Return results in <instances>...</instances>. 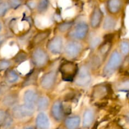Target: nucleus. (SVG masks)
Here are the masks:
<instances>
[{"mask_svg":"<svg viewBox=\"0 0 129 129\" xmlns=\"http://www.w3.org/2000/svg\"><path fill=\"white\" fill-rule=\"evenodd\" d=\"M124 6L123 0H106L104 3L106 14L118 17Z\"/></svg>","mask_w":129,"mask_h":129,"instance_id":"22","label":"nucleus"},{"mask_svg":"<svg viewBox=\"0 0 129 129\" xmlns=\"http://www.w3.org/2000/svg\"><path fill=\"white\" fill-rule=\"evenodd\" d=\"M5 24L3 19H0V34L5 33Z\"/></svg>","mask_w":129,"mask_h":129,"instance_id":"40","label":"nucleus"},{"mask_svg":"<svg viewBox=\"0 0 129 129\" xmlns=\"http://www.w3.org/2000/svg\"><path fill=\"white\" fill-rule=\"evenodd\" d=\"M51 124V118L47 112H37L35 113L34 125L37 129H49Z\"/></svg>","mask_w":129,"mask_h":129,"instance_id":"26","label":"nucleus"},{"mask_svg":"<svg viewBox=\"0 0 129 129\" xmlns=\"http://www.w3.org/2000/svg\"><path fill=\"white\" fill-rule=\"evenodd\" d=\"M50 6V0H37L35 1L34 12L36 15L42 16L49 11Z\"/></svg>","mask_w":129,"mask_h":129,"instance_id":"30","label":"nucleus"},{"mask_svg":"<svg viewBox=\"0 0 129 129\" xmlns=\"http://www.w3.org/2000/svg\"><path fill=\"white\" fill-rule=\"evenodd\" d=\"M53 34V26H48L41 29H35L26 47L29 51L32 48L41 45H45L49 38Z\"/></svg>","mask_w":129,"mask_h":129,"instance_id":"12","label":"nucleus"},{"mask_svg":"<svg viewBox=\"0 0 129 129\" xmlns=\"http://www.w3.org/2000/svg\"><path fill=\"white\" fill-rule=\"evenodd\" d=\"M42 92L37 86H32L20 91V102L35 105L37 100Z\"/></svg>","mask_w":129,"mask_h":129,"instance_id":"19","label":"nucleus"},{"mask_svg":"<svg viewBox=\"0 0 129 129\" xmlns=\"http://www.w3.org/2000/svg\"><path fill=\"white\" fill-rule=\"evenodd\" d=\"M113 33L104 34V39L96 51L102 57L104 61L106 60L108 55L113 49Z\"/></svg>","mask_w":129,"mask_h":129,"instance_id":"18","label":"nucleus"},{"mask_svg":"<svg viewBox=\"0 0 129 129\" xmlns=\"http://www.w3.org/2000/svg\"><path fill=\"white\" fill-rule=\"evenodd\" d=\"M15 67L12 59L8 57H0V74H3L6 71Z\"/></svg>","mask_w":129,"mask_h":129,"instance_id":"33","label":"nucleus"},{"mask_svg":"<svg viewBox=\"0 0 129 129\" xmlns=\"http://www.w3.org/2000/svg\"><path fill=\"white\" fill-rule=\"evenodd\" d=\"M94 76L91 68L83 60L79 64L78 73L72 84L78 89H89L93 83Z\"/></svg>","mask_w":129,"mask_h":129,"instance_id":"5","label":"nucleus"},{"mask_svg":"<svg viewBox=\"0 0 129 129\" xmlns=\"http://www.w3.org/2000/svg\"><path fill=\"white\" fill-rule=\"evenodd\" d=\"M65 102L61 96L53 98L48 110L49 117L56 123H61L68 115L66 113Z\"/></svg>","mask_w":129,"mask_h":129,"instance_id":"13","label":"nucleus"},{"mask_svg":"<svg viewBox=\"0 0 129 129\" xmlns=\"http://www.w3.org/2000/svg\"><path fill=\"white\" fill-rule=\"evenodd\" d=\"M22 129H37L34 124H27L24 126Z\"/></svg>","mask_w":129,"mask_h":129,"instance_id":"41","label":"nucleus"},{"mask_svg":"<svg viewBox=\"0 0 129 129\" xmlns=\"http://www.w3.org/2000/svg\"><path fill=\"white\" fill-rule=\"evenodd\" d=\"M8 89H10V88L6 87V86L4 84V83H3V81H0V97H1Z\"/></svg>","mask_w":129,"mask_h":129,"instance_id":"39","label":"nucleus"},{"mask_svg":"<svg viewBox=\"0 0 129 129\" xmlns=\"http://www.w3.org/2000/svg\"><path fill=\"white\" fill-rule=\"evenodd\" d=\"M29 63L31 68L41 73L46 70L53 63L51 56L45 47V45L37 46L29 50Z\"/></svg>","mask_w":129,"mask_h":129,"instance_id":"1","label":"nucleus"},{"mask_svg":"<svg viewBox=\"0 0 129 129\" xmlns=\"http://www.w3.org/2000/svg\"><path fill=\"white\" fill-rule=\"evenodd\" d=\"M104 39V34L100 30H91L88 38L86 40V43L88 46L89 52L94 51L99 45L101 44Z\"/></svg>","mask_w":129,"mask_h":129,"instance_id":"23","label":"nucleus"},{"mask_svg":"<svg viewBox=\"0 0 129 129\" xmlns=\"http://www.w3.org/2000/svg\"><path fill=\"white\" fill-rule=\"evenodd\" d=\"M58 129H65V128H58Z\"/></svg>","mask_w":129,"mask_h":129,"instance_id":"45","label":"nucleus"},{"mask_svg":"<svg viewBox=\"0 0 129 129\" xmlns=\"http://www.w3.org/2000/svg\"><path fill=\"white\" fill-rule=\"evenodd\" d=\"M104 13L98 4L94 5L87 18L90 28L92 30H100L102 21L104 17Z\"/></svg>","mask_w":129,"mask_h":129,"instance_id":"16","label":"nucleus"},{"mask_svg":"<svg viewBox=\"0 0 129 129\" xmlns=\"http://www.w3.org/2000/svg\"><path fill=\"white\" fill-rule=\"evenodd\" d=\"M124 117H125V122H126V123L129 125V112H126Z\"/></svg>","mask_w":129,"mask_h":129,"instance_id":"42","label":"nucleus"},{"mask_svg":"<svg viewBox=\"0 0 129 129\" xmlns=\"http://www.w3.org/2000/svg\"></svg>","mask_w":129,"mask_h":129,"instance_id":"47","label":"nucleus"},{"mask_svg":"<svg viewBox=\"0 0 129 129\" xmlns=\"http://www.w3.org/2000/svg\"><path fill=\"white\" fill-rule=\"evenodd\" d=\"M15 67L18 68L26 62L29 61V53L27 49L24 48H19L18 50L11 57Z\"/></svg>","mask_w":129,"mask_h":129,"instance_id":"28","label":"nucleus"},{"mask_svg":"<svg viewBox=\"0 0 129 129\" xmlns=\"http://www.w3.org/2000/svg\"><path fill=\"white\" fill-rule=\"evenodd\" d=\"M125 58L120 54L117 48H114L104 62L99 76L104 79L112 78L122 67Z\"/></svg>","mask_w":129,"mask_h":129,"instance_id":"2","label":"nucleus"},{"mask_svg":"<svg viewBox=\"0 0 129 129\" xmlns=\"http://www.w3.org/2000/svg\"><path fill=\"white\" fill-rule=\"evenodd\" d=\"M51 94L41 93L35 103V109L37 112H48L49 109L52 101Z\"/></svg>","mask_w":129,"mask_h":129,"instance_id":"27","label":"nucleus"},{"mask_svg":"<svg viewBox=\"0 0 129 129\" xmlns=\"http://www.w3.org/2000/svg\"><path fill=\"white\" fill-rule=\"evenodd\" d=\"M76 21V17L64 19L56 23L53 26V33L61 34L65 36L72 28Z\"/></svg>","mask_w":129,"mask_h":129,"instance_id":"24","label":"nucleus"},{"mask_svg":"<svg viewBox=\"0 0 129 129\" xmlns=\"http://www.w3.org/2000/svg\"><path fill=\"white\" fill-rule=\"evenodd\" d=\"M2 1H3V0H0V2H1Z\"/></svg>","mask_w":129,"mask_h":129,"instance_id":"46","label":"nucleus"},{"mask_svg":"<svg viewBox=\"0 0 129 129\" xmlns=\"http://www.w3.org/2000/svg\"><path fill=\"white\" fill-rule=\"evenodd\" d=\"M15 120L13 118L12 116L11 115L9 111V113L7 117L5 119V122H4L3 124L2 127L1 128L2 129H11L13 127L14 123H15Z\"/></svg>","mask_w":129,"mask_h":129,"instance_id":"35","label":"nucleus"},{"mask_svg":"<svg viewBox=\"0 0 129 129\" xmlns=\"http://www.w3.org/2000/svg\"><path fill=\"white\" fill-rule=\"evenodd\" d=\"M11 10V6L9 1L3 0L0 2V19H4L6 18Z\"/></svg>","mask_w":129,"mask_h":129,"instance_id":"34","label":"nucleus"},{"mask_svg":"<svg viewBox=\"0 0 129 129\" xmlns=\"http://www.w3.org/2000/svg\"><path fill=\"white\" fill-rule=\"evenodd\" d=\"M61 59L57 66L59 78L64 83L72 84L78 73L79 64L78 62Z\"/></svg>","mask_w":129,"mask_h":129,"instance_id":"8","label":"nucleus"},{"mask_svg":"<svg viewBox=\"0 0 129 129\" xmlns=\"http://www.w3.org/2000/svg\"><path fill=\"white\" fill-rule=\"evenodd\" d=\"M23 76L24 74L18 70L17 68L13 67L3 74L2 81L8 88H18V86L22 80Z\"/></svg>","mask_w":129,"mask_h":129,"instance_id":"15","label":"nucleus"},{"mask_svg":"<svg viewBox=\"0 0 129 129\" xmlns=\"http://www.w3.org/2000/svg\"><path fill=\"white\" fill-rule=\"evenodd\" d=\"M33 21L30 16L14 17L8 23L9 30L13 35V37H18L32 31Z\"/></svg>","mask_w":129,"mask_h":129,"instance_id":"7","label":"nucleus"},{"mask_svg":"<svg viewBox=\"0 0 129 129\" xmlns=\"http://www.w3.org/2000/svg\"><path fill=\"white\" fill-rule=\"evenodd\" d=\"M34 1V0H24V1H25V3L30 2V1Z\"/></svg>","mask_w":129,"mask_h":129,"instance_id":"44","label":"nucleus"},{"mask_svg":"<svg viewBox=\"0 0 129 129\" xmlns=\"http://www.w3.org/2000/svg\"><path fill=\"white\" fill-rule=\"evenodd\" d=\"M8 1L11 6V10H15V11L19 10L25 3L24 0H8Z\"/></svg>","mask_w":129,"mask_h":129,"instance_id":"36","label":"nucleus"},{"mask_svg":"<svg viewBox=\"0 0 129 129\" xmlns=\"http://www.w3.org/2000/svg\"><path fill=\"white\" fill-rule=\"evenodd\" d=\"M9 113V110L0 107V129L2 127L5 119Z\"/></svg>","mask_w":129,"mask_h":129,"instance_id":"37","label":"nucleus"},{"mask_svg":"<svg viewBox=\"0 0 129 129\" xmlns=\"http://www.w3.org/2000/svg\"><path fill=\"white\" fill-rule=\"evenodd\" d=\"M125 74H126V76L129 77V68L126 69V70L125 71Z\"/></svg>","mask_w":129,"mask_h":129,"instance_id":"43","label":"nucleus"},{"mask_svg":"<svg viewBox=\"0 0 129 129\" xmlns=\"http://www.w3.org/2000/svg\"><path fill=\"white\" fill-rule=\"evenodd\" d=\"M41 72L33 68H30L26 74H24L23 79L18 86V89L20 91L25 88L32 86H37Z\"/></svg>","mask_w":129,"mask_h":129,"instance_id":"17","label":"nucleus"},{"mask_svg":"<svg viewBox=\"0 0 129 129\" xmlns=\"http://www.w3.org/2000/svg\"><path fill=\"white\" fill-rule=\"evenodd\" d=\"M65 37L61 34L53 33L45 44V47L51 57H61L65 43Z\"/></svg>","mask_w":129,"mask_h":129,"instance_id":"11","label":"nucleus"},{"mask_svg":"<svg viewBox=\"0 0 129 129\" xmlns=\"http://www.w3.org/2000/svg\"><path fill=\"white\" fill-rule=\"evenodd\" d=\"M89 50L86 42L66 39L64 49L61 57L78 62L84 57Z\"/></svg>","mask_w":129,"mask_h":129,"instance_id":"3","label":"nucleus"},{"mask_svg":"<svg viewBox=\"0 0 129 129\" xmlns=\"http://www.w3.org/2000/svg\"><path fill=\"white\" fill-rule=\"evenodd\" d=\"M15 121H25L34 117L36 113L35 105L19 102L9 110Z\"/></svg>","mask_w":129,"mask_h":129,"instance_id":"10","label":"nucleus"},{"mask_svg":"<svg viewBox=\"0 0 129 129\" xmlns=\"http://www.w3.org/2000/svg\"><path fill=\"white\" fill-rule=\"evenodd\" d=\"M62 123L65 129H78L81 126V116L78 114L68 115Z\"/></svg>","mask_w":129,"mask_h":129,"instance_id":"29","label":"nucleus"},{"mask_svg":"<svg viewBox=\"0 0 129 129\" xmlns=\"http://www.w3.org/2000/svg\"><path fill=\"white\" fill-rule=\"evenodd\" d=\"M118 21V17L106 13L101 27V32L104 34L113 33L117 26Z\"/></svg>","mask_w":129,"mask_h":129,"instance_id":"25","label":"nucleus"},{"mask_svg":"<svg viewBox=\"0 0 129 129\" xmlns=\"http://www.w3.org/2000/svg\"><path fill=\"white\" fill-rule=\"evenodd\" d=\"M20 102V89L18 88H10L0 97V107L10 110Z\"/></svg>","mask_w":129,"mask_h":129,"instance_id":"14","label":"nucleus"},{"mask_svg":"<svg viewBox=\"0 0 129 129\" xmlns=\"http://www.w3.org/2000/svg\"><path fill=\"white\" fill-rule=\"evenodd\" d=\"M116 48L125 59L129 56V40L126 39L121 40Z\"/></svg>","mask_w":129,"mask_h":129,"instance_id":"32","label":"nucleus"},{"mask_svg":"<svg viewBox=\"0 0 129 129\" xmlns=\"http://www.w3.org/2000/svg\"><path fill=\"white\" fill-rule=\"evenodd\" d=\"M91 31L88 20L82 16H77L76 21L70 31L65 35V39L86 42Z\"/></svg>","mask_w":129,"mask_h":129,"instance_id":"6","label":"nucleus"},{"mask_svg":"<svg viewBox=\"0 0 129 129\" xmlns=\"http://www.w3.org/2000/svg\"><path fill=\"white\" fill-rule=\"evenodd\" d=\"M112 84L113 89L116 91L129 93V79L118 80Z\"/></svg>","mask_w":129,"mask_h":129,"instance_id":"31","label":"nucleus"},{"mask_svg":"<svg viewBox=\"0 0 129 129\" xmlns=\"http://www.w3.org/2000/svg\"><path fill=\"white\" fill-rule=\"evenodd\" d=\"M9 39H10V37L8 34H6L5 32L0 34V51L5 45V44L8 41Z\"/></svg>","mask_w":129,"mask_h":129,"instance_id":"38","label":"nucleus"},{"mask_svg":"<svg viewBox=\"0 0 129 129\" xmlns=\"http://www.w3.org/2000/svg\"><path fill=\"white\" fill-rule=\"evenodd\" d=\"M59 79L57 66L49 68L40 75L37 87L42 93L51 94L56 89Z\"/></svg>","mask_w":129,"mask_h":129,"instance_id":"4","label":"nucleus"},{"mask_svg":"<svg viewBox=\"0 0 129 129\" xmlns=\"http://www.w3.org/2000/svg\"><path fill=\"white\" fill-rule=\"evenodd\" d=\"M96 117V110L92 106L85 107L81 115V126L83 128H89L94 124Z\"/></svg>","mask_w":129,"mask_h":129,"instance_id":"21","label":"nucleus"},{"mask_svg":"<svg viewBox=\"0 0 129 129\" xmlns=\"http://www.w3.org/2000/svg\"><path fill=\"white\" fill-rule=\"evenodd\" d=\"M113 84L110 82L103 81L91 86L90 100L92 102H102L106 100L112 94Z\"/></svg>","mask_w":129,"mask_h":129,"instance_id":"9","label":"nucleus"},{"mask_svg":"<svg viewBox=\"0 0 129 129\" xmlns=\"http://www.w3.org/2000/svg\"><path fill=\"white\" fill-rule=\"evenodd\" d=\"M84 60L91 68L94 76L96 74H99L100 71L104 61L96 51L89 52V54Z\"/></svg>","mask_w":129,"mask_h":129,"instance_id":"20","label":"nucleus"}]
</instances>
